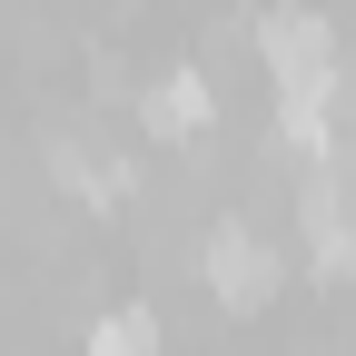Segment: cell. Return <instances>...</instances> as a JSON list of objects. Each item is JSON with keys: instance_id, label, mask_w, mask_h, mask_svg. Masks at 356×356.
Returning a JSON list of instances; mask_svg holds the SVG:
<instances>
[{"instance_id": "obj_1", "label": "cell", "mask_w": 356, "mask_h": 356, "mask_svg": "<svg viewBox=\"0 0 356 356\" xmlns=\"http://www.w3.org/2000/svg\"><path fill=\"white\" fill-rule=\"evenodd\" d=\"M257 50H267V70H277V99H337V79H346L337 30L317 10H267Z\"/></svg>"}, {"instance_id": "obj_2", "label": "cell", "mask_w": 356, "mask_h": 356, "mask_svg": "<svg viewBox=\"0 0 356 356\" xmlns=\"http://www.w3.org/2000/svg\"><path fill=\"white\" fill-rule=\"evenodd\" d=\"M198 267H208V287L228 297V307H267V287H277V257H267L248 228H218Z\"/></svg>"}, {"instance_id": "obj_3", "label": "cell", "mask_w": 356, "mask_h": 356, "mask_svg": "<svg viewBox=\"0 0 356 356\" xmlns=\"http://www.w3.org/2000/svg\"><path fill=\"white\" fill-rule=\"evenodd\" d=\"M208 109H218V99H208V79H198V70H168L149 99H139V119L159 129V139H198V129H208Z\"/></svg>"}, {"instance_id": "obj_4", "label": "cell", "mask_w": 356, "mask_h": 356, "mask_svg": "<svg viewBox=\"0 0 356 356\" xmlns=\"http://www.w3.org/2000/svg\"><path fill=\"white\" fill-rule=\"evenodd\" d=\"M307 248H317V267H356V208L337 198V178H317V188H307Z\"/></svg>"}, {"instance_id": "obj_5", "label": "cell", "mask_w": 356, "mask_h": 356, "mask_svg": "<svg viewBox=\"0 0 356 356\" xmlns=\"http://www.w3.org/2000/svg\"><path fill=\"white\" fill-rule=\"evenodd\" d=\"M89 356H159V317H149V307L99 317V327H89Z\"/></svg>"}, {"instance_id": "obj_6", "label": "cell", "mask_w": 356, "mask_h": 356, "mask_svg": "<svg viewBox=\"0 0 356 356\" xmlns=\"http://www.w3.org/2000/svg\"><path fill=\"white\" fill-rule=\"evenodd\" d=\"M50 168H60V188H70V198H89V208H109V198H119V178H129V168H99L89 149H60Z\"/></svg>"}]
</instances>
